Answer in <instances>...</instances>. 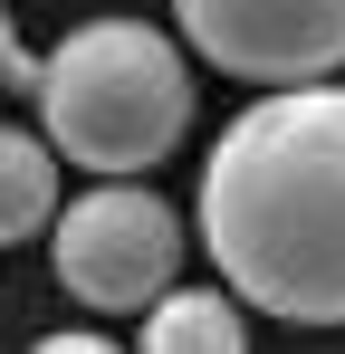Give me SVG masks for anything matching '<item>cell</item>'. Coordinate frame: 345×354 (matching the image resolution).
Masks as SVG:
<instances>
[{"instance_id": "4", "label": "cell", "mask_w": 345, "mask_h": 354, "mask_svg": "<svg viewBox=\"0 0 345 354\" xmlns=\"http://www.w3.org/2000/svg\"><path fill=\"white\" fill-rule=\"evenodd\" d=\"M172 29L202 67L240 86H317L345 67V0H172Z\"/></svg>"}, {"instance_id": "3", "label": "cell", "mask_w": 345, "mask_h": 354, "mask_svg": "<svg viewBox=\"0 0 345 354\" xmlns=\"http://www.w3.org/2000/svg\"><path fill=\"white\" fill-rule=\"evenodd\" d=\"M48 268H57L67 297H87L106 316H144L182 278V221H172L154 192H134V182H96V192L57 201Z\"/></svg>"}, {"instance_id": "8", "label": "cell", "mask_w": 345, "mask_h": 354, "mask_svg": "<svg viewBox=\"0 0 345 354\" xmlns=\"http://www.w3.org/2000/svg\"><path fill=\"white\" fill-rule=\"evenodd\" d=\"M29 354H125V345H106V335H77V326H67V335H39Z\"/></svg>"}, {"instance_id": "6", "label": "cell", "mask_w": 345, "mask_h": 354, "mask_svg": "<svg viewBox=\"0 0 345 354\" xmlns=\"http://www.w3.org/2000/svg\"><path fill=\"white\" fill-rule=\"evenodd\" d=\"M48 221H57V153H48V134L0 124V249L39 239Z\"/></svg>"}, {"instance_id": "5", "label": "cell", "mask_w": 345, "mask_h": 354, "mask_svg": "<svg viewBox=\"0 0 345 354\" xmlns=\"http://www.w3.org/2000/svg\"><path fill=\"white\" fill-rule=\"evenodd\" d=\"M134 354H249L240 297L230 288H163L144 306V345Z\"/></svg>"}, {"instance_id": "1", "label": "cell", "mask_w": 345, "mask_h": 354, "mask_svg": "<svg viewBox=\"0 0 345 354\" xmlns=\"http://www.w3.org/2000/svg\"><path fill=\"white\" fill-rule=\"evenodd\" d=\"M192 211L240 306L345 326V86H269L249 115H230Z\"/></svg>"}, {"instance_id": "7", "label": "cell", "mask_w": 345, "mask_h": 354, "mask_svg": "<svg viewBox=\"0 0 345 354\" xmlns=\"http://www.w3.org/2000/svg\"><path fill=\"white\" fill-rule=\"evenodd\" d=\"M0 86H10V96H29V86H39V58L19 48V19H10V10H0Z\"/></svg>"}, {"instance_id": "2", "label": "cell", "mask_w": 345, "mask_h": 354, "mask_svg": "<svg viewBox=\"0 0 345 354\" xmlns=\"http://www.w3.org/2000/svg\"><path fill=\"white\" fill-rule=\"evenodd\" d=\"M29 96H39L48 153L77 163V173H96V182L154 173L192 134V58L154 19H77L39 58Z\"/></svg>"}]
</instances>
